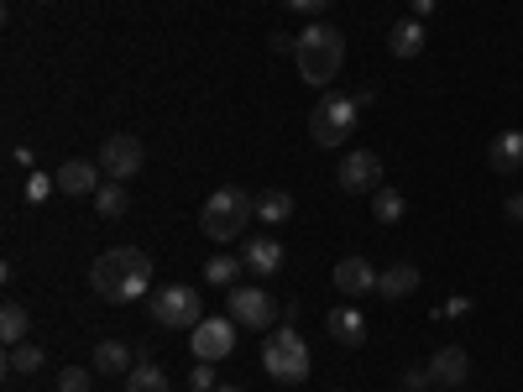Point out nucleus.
<instances>
[{
    "label": "nucleus",
    "instance_id": "nucleus-2",
    "mask_svg": "<svg viewBox=\"0 0 523 392\" xmlns=\"http://www.w3.org/2000/svg\"><path fill=\"white\" fill-rule=\"evenodd\" d=\"M293 63H299V79L314 84V89H330L340 79V68H346V37L325 21H314V27L299 32V48H293Z\"/></svg>",
    "mask_w": 523,
    "mask_h": 392
},
{
    "label": "nucleus",
    "instance_id": "nucleus-15",
    "mask_svg": "<svg viewBox=\"0 0 523 392\" xmlns=\"http://www.w3.org/2000/svg\"><path fill=\"white\" fill-rule=\"evenodd\" d=\"M325 335L340 340L346 351H356V345H367V319H361L356 309H330L325 314Z\"/></svg>",
    "mask_w": 523,
    "mask_h": 392
},
{
    "label": "nucleus",
    "instance_id": "nucleus-27",
    "mask_svg": "<svg viewBox=\"0 0 523 392\" xmlns=\"http://www.w3.org/2000/svg\"><path fill=\"white\" fill-rule=\"evenodd\" d=\"M58 392H89V366H63Z\"/></svg>",
    "mask_w": 523,
    "mask_h": 392
},
{
    "label": "nucleus",
    "instance_id": "nucleus-4",
    "mask_svg": "<svg viewBox=\"0 0 523 392\" xmlns=\"http://www.w3.org/2000/svg\"><path fill=\"white\" fill-rule=\"evenodd\" d=\"M262 372L272 377V382H288V387H299L304 377H309V345H304V335L299 330H272L267 335V345H262Z\"/></svg>",
    "mask_w": 523,
    "mask_h": 392
},
{
    "label": "nucleus",
    "instance_id": "nucleus-7",
    "mask_svg": "<svg viewBox=\"0 0 523 392\" xmlns=\"http://www.w3.org/2000/svg\"><path fill=\"white\" fill-rule=\"evenodd\" d=\"M189 345H194V361H210V366L225 361L236 351V319L231 314H225V319L220 314H204L199 325L189 330Z\"/></svg>",
    "mask_w": 523,
    "mask_h": 392
},
{
    "label": "nucleus",
    "instance_id": "nucleus-8",
    "mask_svg": "<svg viewBox=\"0 0 523 392\" xmlns=\"http://www.w3.org/2000/svg\"><path fill=\"white\" fill-rule=\"evenodd\" d=\"M231 319L241 330H267V325H278V298L257 283L231 288Z\"/></svg>",
    "mask_w": 523,
    "mask_h": 392
},
{
    "label": "nucleus",
    "instance_id": "nucleus-9",
    "mask_svg": "<svg viewBox=\"0 0 523 392\" xmlns=\"http://www.w3.org/2000/svg\"><path fill=\"white\" fill-rule=\"evenodd\" d=\"M335 183L346 194H377L382 189V157L377 152H346L340 157V168H335Z\"/></svg>",
    "mask_w": 523,
    "mask_h": 392
},
{
    "label": "nucleus",
    "instance_id": "nucleus-5",
    "mask_svg": "<svg viewBox=\"0 0 523 392\" xmlns=\"http://www.w3.org/2000/svg\"><path fill=\"white\" fill-rule=\"evenodd\" d=\"M356 121H361L356 95H330V89H325V100L309 110V136L320 147H346L351 131H356Z\"/></svg>",
    "mask_w": 523,
    "mask_h": 392
},
{
    "label": "nucleus",
    "instance_id": "nucleus-24",
    "mask_svg": "<svg viewBox=\"0 0 523 392\" xmlns=\"http://www.w3.org/2000/svg\"><path fill=\"white\" fill-rule=\"evenodd\" d=\"M126 204H131V199H126V189H121L116 178H110V183H100V194H95V210H100L105 220H121V215H126Z\"/></svg>",
    "mask_w": 523,
    "mask_h": 392
},
{
    "label": "nucleus",
    "instance_id": "nucleus-13",
    "mask_svg": "<svg viewBox=\"0 0 523 392\" xmlns=\"http://www.w3.org/2000/svg\"><path fill=\"white\" fill-rule=\"evenodd\" d=\"M241 262H246V272L252 278H278L283 272V241H272V236H257V241H246L241 246Z\"/></svg>",
    "mask_w": 523,
    "mask_h": 392
},
{
    "label": "nucleus",
    "instance_id": "nucleus-30",
    "mask_svg": "<svg viewBox=\"0 0 523 392\" xmlns=\"http://www.w3.org/2000/svg\"><path fill=\"white\" fill-rule=\"evenodd\" d=\"M435 382H429V366H408L403 372V392H429Z\"/></svg>",
    "mask_w": 523,
    "mask_h": 392
},
{
    "label": "nucleus",
    "instance_id": "nucleus-25",
    "mask_svg": "<svg viewBox=\"0 0 523 392\" xmlns=\"http://www.w3.org/2000/svg\"><path fill=\"white\" fill-rule=\"evenodd\" d=\"M241 257H210V262H204V283H215V288H231L236 278H241Z\"/></svg>",
    "mask_w": 523,
    "mask_h": 392
},
{
    "label": "nucleus",
    "instance_id": "nucleus-35",
    "mask_svg": "<svg viewBox=\"0 0 523 392\" xmlns=\"http://www.w3.org/2000/svg\"><path fill=\"white\" fill-rule=\"evenodd\" d=\"M503 210H508V220H518V225H523V194H508Z\"/></svg>",
    "mask_w": 523,
    "mask_h": 392
},
{
    "label": "nucleus",
    "instance_id": "nucleus-38",
    "mask_svg": "<svg viewBox=\"0 0 523 392\" xmlns=\"http://www.w3.org/2000/svg\"><path fill=\"white\" fill-rule=\"evenodd\" d=\"M435 392H450V387H435Z\"/></svg>",
    "mask_w": 523,
    "mask_h": 392
},
{
    "label": "nucleus",
    "instance_id": "nucleus-20",
    "mask_svg": "<svg viewBox=\"0 0 523 392\" xmlns=\"http://www.w3.org/2000/svg\"><path fill=\"white\" fill-rule=\"evenodd\" d=\"M126 392H173V387H168V372H163V366L142 361V366H131V372H126Z\"/></svg>",
    "mask_w": 523,
    "mask_h": 392
},
{
    "label": "nucleus",
    "instance_id": "nucleus-6",
    "mask_svg": "<svg viewBox=\"0 0 523 392\" xmlns=\"http://www.w3.org/2000/svg\"><path fill=\"white\" fill-rule=\"evenodd\" d=\"M199 293L189 283H168V288H157L152 298V325H163V330H194L199 325Z\"/></svg>",
    "mask_w": 523,
    "mask_h": 392
},
{
    "label": "nucleus",
    "instance_id": "nucleus-14",
    "mask_svg": "<svg viewBox=\"0 0 523 392\" xmlns=\"http://www.w3.org/2000/svg\"><path fill=\"white\" fill-rule=\"evenodd\" d=\"M466 377H471V356L461 351V345H445V351L429 356V382H435V387H450V392H456Z\"/></svg>",
    "mask_w": 523,
    "mask_h": 392
},
{
    "label": "nucleus",
    "instance_id": "nucleus-31",
    "mask_svg": "<svg viewBox=\"0 0 523 392\" xmlns=\"http://www.w3.org/2000/svg\"><path fill=\"white\" fill-rule=\"evenodd\" d=\"M445 319H461V314H471V298L466 293H456V298H445V309H440Z\"/></svg>",
    "mask_w": 523,
    "mask_h": 392
},
{
    "label": "nucleus",
    "instance_id": "nucleus-23",
    "mask_svg": "<svg viewBox=\"0 0 523 392\" xmlns=\"http://www.w3.org/2000/svg\"><path fill=\"white\" fill-rule=\"evenodd\" d=\"M288 215H293V194H283V189L257 194V220H267V225H283Z\"/></svg>",
    "mask_w": 523,
    "mask_h": 392
},
{
    "label": "nucleus",
    "instance_id": "nucleus-21",
    "mask_svg": "<svg viewBox=\"0 0 523 392\" xmlns=\"http://www.w3.org/2000/svg\"><path fill=\"white\" fill-rule=\"evenodd\" d=\"M27 335H32V314H27V309H21V304H6V309H0V340H6V345H21Z\"/></svg>",
    "mask_w": 523,
    "mask_h": 392
},
{
    "label": "nucleus",
    "instance_id": "nucleus-11",
    "mask_svg": "<svg viewBox=\"0 0 523 392\" xmlns=\"http://www.w3.org/2000/svg\"><path fill=\"white\" fill-rule=\"evenodd\" d=\"M377 278L382 272L367 262V257H340L335 272H330V283L346 293V298H361V293H377Z\"/></svg>",
    "mask_w": 523,
    "mask_h": 392
},
{
    "label": "nucleus",
    "instance_id": "nucleus-17",
    "mask_svg": "<svg viewBox=\"0 0 523 392\" xmlns=\"http://www.w3.org/2000/svg\"><path fill=\"white\" fill-rule=\"evenodd\" d=\"M388 53H393V58H419V53H424V27H419L414 16L393 21V32H388Z\"/></svg>",
    "mask_w": 523,
    "mask_h": 392
},
{
    "label": "nucleus",
    "instance_id": "nucleus-22",
    "mask_svg": "<svg viewBox=\"0 0 523 392\" xmlns=\"http://www.w3.org/2000/svg\"><path fill=\"white\" fill-rule=\"evenodd\" d=\"M37 366H42V345H32V340L6 345V372H16V377H32Z\"/></svg>",
    "mask_w": 523,
    "mask_h": 392
},
{
    "label": "nucleus",
    "instance_id": "nucleus-28",
    "mask_svg": "<svg viewBox=\"0 0 523 392\" xmlns=\"http://www.w3.org/2000/svg\"><path fill=\"white\" fill-rule=\"evenodd\" d=\"M53 189H58V178H48V173H37V168H32V178H27V199H32V204H42Z\"/></svg>",
    "mask_w": 523,
    "mask_h": 392
},
{
    "label": "nucleus",
    "instance_id": "nucleus-37",
    "mask_svg": "<svg viewBox=\"0 0 523 392\" xmlns=\"http://www.w3.org/2000/svg\"><path fill=\"white\" fill-rule=\"evenodd\" d=\"M215 392H246V387H215Z\"/></svg>",
    "mask_w": 523,
    "mask_h": 392
},
{
    "label": "nucleus",
    "instance_id": "nucleus-16",
    "mask_svg": "<svg viewBox=\"0 0 523 392\" xmlns=\"http://www.w3.org/2000/svg\"><path fill=\"white\" fill-rule=\"evenodd\" d=\"M487 163H492V173H518V168H523V131H503V136H492Z\"/></svg>",
    "mask_w": 523,
    "mask_h": 392
},
{
    "label": "nucleus",
    "instance_id": "nucleus-32",
    "mask_svg": "<svg viewBox=\"0 0 523 392\" xmlns=\"http://www.w3.org/2000/svg\"><path fill=\"white\" fill-rule=\"evenodd\" d=\"M288 11H304V16H314V11H330V0H283Z\"/></svg>",
    "mask_w": 523,
    "mask_h": 392
},
{
    "label": "nucleus",
    "instance_id": "nucleus-3",
    "mask_svg": "<svg viewBox=\"0 0 523 392\" xmlns=\"http://www.w3.org/2000/svg\"><path fill=\"white\" fill-rule=\"evenodd\" d=\"M257 220V199L246 189H215L199 210L204 241H246V225Z\"/></svg>",
    "mask_w": 523,
    "mask_h": 392
},
{
    "label": "nucleus",
    "instance_id": "nucleus-33",
    "mask_svg": "<svg viewBox=\"0 0 523 392\" xmlns=\"http://www.w3.org/2000/svg\"><path fill=\"white\" fill-rule=\"evenodd\" d=\"M293 48H299V37H288V32L272 37V53H293Z\"/></svg>",
    "mask_w": 523,
    "mask_h": 392
},
{
    "label": "nucleus",
    "instance_id": "nucleus-34",
    "mask_svg": "<svg viewBox=\"0 0 523 392\" xmlns=\"http://www.w3.org/2000/svg\"><path fill=\"white\" fill-rule=\"evenodd\" d=\"M11 163H21V168H37V152H32V147H16V152H11Z\"/></svg>",
    "mask_w": 523,
    "mask_h": 392
},
{
    "label": "nucleus",
    "instance_id": "nucleus-26",
    "mask_svg": "<svg viewBox=\"0 0 523 392\" xmlns=\"http://www.w3.org/2000/svg\"><path fill=\"white\" fill-rule=\"evenodd\" d=\"M372 215H377L382 225H398V220H403V194H398V189H388V183H382V189L372 194Z\"/></svg>",
    "mask_w": 523,
    "mask_h": 392
},
{
    "label": "nucleus",
    "instance_id": "nucleus-19",
    "mask_svg": "<svg viewBox=\"0 0 523 392\" xmlns=\"http://www.w3.org/2000/svg\"><path fill=\"white\" fill-rule=\"evenodd\" d=\"M95 372H105V377H116V372H131V345H121V340H100L95 345Z\"/></svg>",
    "mask_w": 523,
    "mask_h": 392
},
{
    "label": "nucleus",
    "instance_id": "nucleus-10",
    "mask_svg": "<svg viewBox=\"0 0 523 392\" xmlns=\"http://www.w3.org/2000/svg\"><path fill=\"white\" fill-rule=\"evenodd\" d=\"M142 142H136V136H110V142L100 147V168H105V178H116V183H126V178H136L142 173Z\"/></svg>",
    "mask_w": 523,
    "mask_h": 392
},
{
    "label": "nucleus",
    "instance_id": "nucleus-36",
    "mask_svg": "<svg viewBox=\"0 0 523 392\" xmlns=\"http://www.w3.org/2000/svg\"><path fill=\"white\" fill-rule=\"evenodd\" d=\"M414 11H419V16H429V11H435V0H414Z\"/></svg>",
    "mask_w": 523,
    "mask_h": 392
},
{
    "label": "nucleus",
    "instance_id": "nucleus-29",
    "mask_svg": "<svg viewBox=\"0 0 523 392\" xmlns=\"http://www.w3.org/2000/svg\"><path fill=\"white\" fill-rule=\"evenodd\" d=\"M189 382H194V392H215V387H220V382H215V366H210V361H199L194 372H189Z\"/></svg>",
    "mask_w": 523,
    "mask_h": 392
},
{
    "label": "nucleus",
    "instance_id": "nucleus-18",
    "mask_svg": "<svg viewBox=\"0 0 523 392\" xmlns=\"http://www.w3.org/2000/svg\"><path fill=\"white\" fill-rule=\"evenodd\" d=\"M414 288H419V267H414V262H398V267H388V272L377 278V293H382V298H408Z\"/></svg>",
    "mask_w": 523,
    "mask_h": 392
},
{
    "label": "nucleus",
    "instance_id": "nucleus-1",
    "mask_svg": "<svg viewBox=\"0 0 523 392\" xmlns=\"http://www.w3.org/2000/svg\"><path fill=\"white\" fill-rule=\"evenodd\" d=\"M152 283V257L142 246H110L95 257L89 267V288H95L105 304H131V298H142Z\"/></svg>",
    "mask_w": 523,
    "mask_h": 392
},
{
    "label": "nucleus",
    "instance_id": "nucleus-12",
    "mask_svg": "<svg viewBox=\"0 0 523 392\" xmlns=\"http://www.w3.org/2000/svg\"><path fill=\"white\" fill-rule=\"evenodd\" d=\"M100 163H89V157H68V163L53 173L58 178V194H74V199H84V194H100Z\"/></svg>",
    "mask_w": 523,
    "mask_h": 392
}]
</instances>
